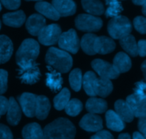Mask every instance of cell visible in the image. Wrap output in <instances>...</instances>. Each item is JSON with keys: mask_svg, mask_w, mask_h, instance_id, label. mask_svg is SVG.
I'll return each mask as SVG.
<instances>
[{"mask_svg": "<svg viewBox=\"0 0 146 139\" xmlns=\"http://www.w3.org/2000/svg\"><path fill=\"white\" fill-rule=\"evenodd\" d=\"M44 139H74L76 128L68 119L59 118L44 128Z\"/></svg>", "mask_w": 146, "mask_h": 139, "instance_id": "6da1fadb", "label": "cell"}, {"mask_svg": "<svg viewBox=\"0 0 146 139\" xmlns=\"http://www.w3.org/2000/svg\"><path fill=\"white\" fill-rule=\"evenodd\" d=\"M46 63L59 73H67L73 65L71 56L64 50L55 47L48 49L45 58Z\"/></svg>", "mask_w": 146, "mask_h": 139, "instance_id": "7a4b0ae2", "label": "cell"}, {"mask_svg": "<svg viewBox=\"0 0 146 139\" xmlns=\"http://www.w3.org/2000/svg\"><path fill=\"white\" fill-rule=\"evenodd\" d=\"M19 66L18 77L22 83L27 84H34L41 78L38 64L35 61H21L17 63Z\"/></svg>", "mask_w": 146, "mask_h": 139, "instance_id": "3957f363", "label": "cell"}, {"mask_svg": "<svg viewBox=\"0 0 146 139\" xmlns=\"http://www.w3.org/2000/svg\"><path fill=\"white\" fill-rule=\"evenodd\" d=\"M132 25L130 20L124 16H117L110 20L108 24V32L114 39H121L131 34Z\"/></svg>", "mask_w": 146, "mask_h": 139, "instance_id": "277c9868", "label": "cell"}, {"mask_svg": "<svg viewBox=\"0 0 146 139\" xmlns=\"http://www.w3.org/2000/svg\"><path fill=\"white\" fill-rule=\"evenodd\" d=\"M40 47L38 43L32 39L24 40L16 54L17 63L21 61H35L39 54Z\"/></svg>", "mask_w": 146, "mask_h": 139, "instance_id": "5b68a950", "label": "cell"}, {"mask_svg": "<svg viewBox=\"0 0 146 139\" xmlns=\"http://www.w3.org/2000/svg\"><path fill=\"white\" fill-rule=\"evenodd\" d=\"M75 25L78 29L83 31H98L103 27V21L96 16L81 14L76 18Z\"/></svg>", "mask_w": 146, "mask_h": 139, "instance_id": "8992f818", "label": "cell"}, {"mask_svg": "<svg viewBox=\"0 0 146 139\" xmlns=\"http://www.w3.org/2000/svg\"><path fill=\"white\" fill-rule=\"evenodd\" d=\"M58 44L60 48L64 51L76 54L79 49L80 40L76 31L71 29L68 31L61 33Z\"/></svg>", "mask_w": 146, "mask_h": 139, "instance_id": "52a82bcc", "label": "cell"}, {"mask_svg": "<svg viewBox=\"0 0 146 139\" xmlns=\"http://www.w3.org/2000/svg\"><path fill=\"white\" fill-rule=\"evenodd\" d=\"M61 34V29L59 25L52 24L46 26L38 34V41L45 46L54 45L58 42Z\"/></svg>", "mask_w": 146, "mask_h": 139, "instance_id": "ba28073f", "label": "cell"}, {"mask_svg": "<svg viewBox=\"0 0 146 139\" xmlns=\"http://www.w3.org/2000/svg\"><path fill=\"white\" fill-rule=\"evenodd\" d=\"M91 67L101 78L110 80L115 79L120 75V74H118L115 69L113 64L104 60L99 59L94 60L91 62Z\"/></svg>", "mask_w": 146, "mask_h": 139, "instance_id": "9c48e42d", "label": "cell"}, {"mask_svg": "<svg viewBox=\"0 0 146 139\" xmlns=\"http://www.w3.org/2000/svg\"><path fill=\"white\" fill-rule=\"evenodd\" d=\"M37 96L31 93H23L18 96V101L23 112L26 116H35L36 104Z\"/></svg>", "mask_w": 146, "mask_h": 139, "instance_id": "30bf717a", "label": "cell"}, {"mask_svg": "<svg viewBox=\"0 0 146 139\" xmlns=\"http://www.w3.org/2000/svg\"><path fill=\"white\" fill-rule=\"evenodd\" d=\"M79 126L86 131L98 132L103 128L102 118L96 114H88L81 118Z\"/></svg>", "mask_w": 146, "mask_h": 139, "instance_id": "8fae6325", "label": "cell"}, {"mask_svg": "<svg viewBox=\"0 0 146 139\" xmlns=\"http://www.w3.org/2000/svg\"><path fill=\"white\" fill-rule=\"evenodd\" d=\"M126 103L129 106L134 116L140 118L146 114V98H143L133 94L127 97Z\"/></svg>", "mask_w": 146, "mask_h": 139, "instance_id": "7c38bea8", "label": "cell"}, {"mask_svg": "<svg viewBox=\"0 0 146 139\" xmlns=\"http://www.w3.org/2000/svg\"><path fill=\"white\" fill-rule=\"evenodd\" d=\"M46 27V19L42 15L34 14L30 16L26 22V28L30 34L38 36L41 30Z\"/></svg>", "mask_w": 146, "mask_h": 139, "instance_id": "4fadbf2b", "label": "cell"}, {"mask_svg": "<svg viewBox=\"0 0 146 139\" xmlns=\"http://www.w3.org/2000/svg\"><path fill=\"white\" fill-rule=\"evenodd\" d=\"M52 5L60 17L74 15L76 11V4L73 0H52Z\"/></svg>", "mask_w": 146, "mask_h": 139, "instance_id": "5bb4252c", "label": "cell"}, {"mask_svg": "<svg viewBox=\"0 0 146 139\" xmlns=\"http://www.w3.org/2000/svg\"><path fill=\"white\" fill-rule=\"evenodd\" d=\"M63 78L61 73L48 67V71L46 73V85L54 92L60 91L63 86Z\"/></svg>", "mask_w": 146, "mask_h": 139, "instance_id": "9a60e30c", "label": "cell"}, {"mask_svg": "<svg viewBox=\"0 0 146 139\" xmlns=\"http://www.w3.org/2000/svg\"><path fill=\"white\" fill-rule=\"evenodd\" d=\"M115 49V43L112 39L105 36L97 37L95 42L96 54H109L113 51Z\"/></svg>", "mask_w": 146, "mask_h": 139, "instance_id": "2e32d148", "label": "cell"}, {"mask_svg": "<svg viewBox=\"0 0 146 139\" xmlns=\"http://www.w3.org/2000/svg\"><path fill=\"white\" fill-rule=\"evenodd\" d=\"M9 108L7 112V120L11 126H17L21 118V111L18 103L13 97L9 99Z\"/></svg>", "mask_w": 146, "mask_h": 139, "instance_id": "e0dca14e", "label": "cell"}, {"mask_svg": "<svg viewBox=\"0 0 146 139\" xmlns=\"http://www.w3.org/2000/svg\"><path fill=\"white\" fill-rule=\"evenodd\" d=\"M14 51L11 40L5 35H0V64L7 62Z\"/></svg>", "mask_w": 146, "mask_h": 139, "instance_id": "ac0fdd59", "label": "cell"}, {"mask_svg": "<svg viewBox=\"0 0 146 139\" xmlns=\"http://www.w3.org/2000/svg\"><path fill=\"white\" fill-rule=\"evenodd\" d=\"M3 22L4 24L11 27H21L26 20V15L22 10L7 13L3 15Z\"/></svg>", "mask_w": 146, "mask_h": 139, "instance_id": "d6986e66", "label": "cell"}, {"mask_svg": "<svg viewBox=\"0 0 146 139\" xmlns=\"http://www.w3.org/2000/svg\"><path fill=\"white\" fill-rule=\"evenodd\" d=\"M113 66L118 74H121L129 71L132 63L128 54L124 52H119L114 57Z\"/></svg>", "mask_w": 146, "mask_h": 139, "instance_id": "ffe728a7", "label": "cell"}, {"mask_svg": "<svg viewBox=\"0 0 146 139\" xmlns=\"http://www.w3.org/2000/svg\"><path fill=\"white\" fill-rule=\"evenodd\" d=\"M35 9L43 17H46L51 20L57 21L59 19L60 15L54 6L46 1H38L35 4Z\"/></svg>", "mask_w": 146, "mask_h": 139, "instance_id": "44dd1931", "label": "cell"}, {"mask_svg": "<svg viewBox=\"0 0 146 139\" xmlns=\"http://www.w3.org/2000/svg\"><path fill=\"white\" fill-rule=\"evenodd\" d=\"M51 109V104L45 96H37L36 104L35 116L39 120H44L48 116Z\"/></svg>", "mask_w": 146, "mask_h": 139, "instance_id": "7402d4cb", "label": "cell"}, {"mask_svg": "<svg viewBox=\"0 0 146 139\" xmlns=\"http://www.w3.org/2000/svg\"><path fill=\"white\" fill-rule=\"evenodd\" d=\"M106 126L114 131H121L125 128V123L114 111L108 110L106 113Z\"/></svg>", "mask_w": 146, "mask_h": 139, "instance_id": "603a6c76", "label": "cell"}, {"mask_svg": "<svg viewBox=\"0 0 146 139\" xmlns=\"http://www.w3.org/2000/svg\"><path fill=\"white\" fill-rule=\"evenodd\" d=\"M24 139H44V131L36 123H31L24 127L22 130Z\"/></svg>", "mask_w": 146, "mask_h": 139, "instance_id": "cb8c5ba5", "label": "cell"}, {"mask_svg": "<svg viewBox=\"0 0 146 139\" xmlns=\"http://www.w3.org/2000/svg\"><path fill=\"white\" fill-rule=\"evenodd\" d=\"M108 104L102 98L91 97L86 104V108L90 114H102L107 110Z\"/></svg>", "mask_w": 146, "mask_h": 139, "instance_id": "d4e9b609", "label": "cell"}, {"mask_svg": "<svg viewBox=\"0 0 146 139\" xmlns=\"http://www.w3.org/2000/svg\"><path fill=\"white\" fill-rule=\"evenodd\" d=\"M113 89V86L110 79L97 78L95 83V94L101 97H107Z\"/></svg>", "mask_w": 146, "mask_h": 139, "instance_id": "484cf974", "label": "cell"}, {"mask_svg": "<svg viewBox=\"0 0 146 139\" xmlns=\"http://www.w3.org/2000/svg\"><path fill=\"white\" fill-rule=\"evenodd\" d=\"M115 112L123 121L131 122L133 120L134 115L126 101L118 100L115 103Z\"/></svg>", "mask_w": 146, "mask_h": 139, "instance_id": "4316f807", "label": "cell"}, {"mask_svg": "<svg viewBox=\"0 0 146 139\" xmlns=\"http://www.w3.org/2000/svg\"><path fill=\"white\" fill-rule=\"evenodd\" d=\"M84 9L91 15L99 16L105 11L104 4L100 0H81Z\"/></svg>", "mask_w": 146, "mask_h": 139, "instance_id": "83f0119b", "label": "cell"}, {"mask_svg": "<svg viewBox=\"0 0 146 139\" xmlns=\"http://www.w3.org/2000/svg\"><path fill=\"white\" fill-rule=\"evenodd\" d=\"M121 47L133 57L138 55V46L133 36L128 34L120 39Z\"/></svg>", "mask_w": 146, "mask_h": 139, "instance_id": "f1b7e54d", "label": "cell"}, {"mask_svg": "<svg viewBox=\"0 0 146 139\" xmlns=\"http://www.w3.org/2000/svg\"><path fill=\"white\" fill-rule=\"evenodd\" d=\"M97 36L94 34H86L83 36L80 42V46L82 48L83 51L88 55H94L95 51V42Z\"/></svg>", "mask_w": 146, "mask_h": 139, "instance_id": "f546056e", "label": "cell"}, {"mask_svg": "<svg viewBox=\"0 0 146 139\" xmlns=\"http://www.w3.org/2000/svg\"><path fill=\"white\" fill-rule=\"evenodd\" d=\"M97 76L93 71H88L83 78V86L87 95L91 97L96 96L95 94V83Z\"/></svg>", "mask_w": 146, "mask_h": 139, "instance_id": "4dcf8cb0", "label": "cell"}, {"mask_svg": "<svg viewBox=\"0 0 146 139\" xmlns=\"http://www.w3.org/2000/svg\"><path fill=\"white\" fill-rule=\"evenodd\" d=\"M71 93L69 90L66 88H64L57 94L54 98V107L58 111H61L65 108L66 106L70 101Z\"/></svg>", "mask_w": 146, "mask_h": 139, "instance_id": "1f68e13d", "label": "cell"}, {"mask_svg": "<svg viewBox=\"0 0 146 139\" xmlns=\"http://www.w3.org/2000/svg\"><path fill=\"white\" fill-rule=\"evenodd\" d=\"M106 4L108 6L105 11L106 17H113L119 16V14L123 11V7L118 0H106Z\"/></svg>", "mask_w": 146, "mask_h": 139, "instance_id": "d6a6232c", "label": "cell"}, {"mask_svg": "<svg viewBox=\"0 0 146 139\" xmlns=\"http://www.w3.org/2000/svg\"><path fill=\"white\" fill-rule=\"evenodd\" d=\"M69 83L71 87L75 91L81 90L83 83L82 72L79 69H75L69 74Z\"/></svg>", "mask_w": 146, "mask_h": 139, "instance_id": "836d02e7", "label": "cell"}, {"mask_svg": "<svg viewBox=\"0 0 146 139\" xmlns=\"http://www.w3.org/2000/svg\"><path fill=\"white\" fill-rule=\"evenodd\" d=\"M83 109V104L77 98L70 100L65 107V111L68 115L71 116H76Z\"/></svg>", "mask_w": 146, "mask_h": 139, "instance_id": "e575fe53", "label": "cell"}, {"mask_svg": "<svg viewBox=\"0 0 146 139\" xmlns=\"http://www.w3.org/2000/svg\"><path fill=\"white\" fill-rule=\"evenodd\" d=\"M133 25L135 29L141 34H146V18L137 17L133 20Z\"/></svg>", "mask_w": 146, "mask_h": 139, "instance_id": "d590c367", "label": "cell"}, {"mask_svg": "<svg viewBox=\"0 0 146 139\" xmlns=\"http://www.w3.org/2000/svg\"><path fill=\"white\" fill-rule=\"evenodd\" d=\"M8 72L4 69H0V95L4 94L7 90Z\"/></svg>", "mask_w": 146, "mask_h": 139, "instance_id": "8d00e7d4", "label": "cell"}, {"mask_svg": "<svg viewBox=\"0 0 146 139\" xmlns=\"http://www.w3.org/2000/svg\"><path fill=\"white\" fill-rule=\"evenodd\" d=\"M134 91L136 95L143 98H146V82L144 81H139L135 84Z\"/></svg>", "mask_w": 146, "mask_h": 139, "instance_id": "74e56055", "label": "cell"}, {"mask_svg": "<svg viewBox=\"0 0 146 139\" xmlns=\"http://www.w3.org/2000/svg\"><path fill=\"white\" fill-rule=\"evenodd\" d=\"M3 6L7 9L14 10L18 9L21 5V0H0Z\"/></svg>", "mask_w": 146, "mask_h": 139, "instance_id": "f35d334b", "label": "cell"}, {"mask_svg": "<svg viewBox=\"0 0 146 139\" xmlns=\"http://www.w3.org/2000/svg\"><path fill=\"white\" fill-rule=\"evenodd\" d=\"M0 139H13V135L8 126L0 124Z\"/></svg>", "mask_w": 146, "mask_h": 139, "instance_id": "ab89813d", "label": "cell"}, {"mask_svg": "<svg viewBox=\"0 0 146 139\" xmlns=\"http://www.w3.org/2000/svg\"><path fill=\"white\" fill-rule=\"evenodd\" d=\"M9 100L6 97L0 95V116L7 114L9 108Z\"/></svg>", "mask_w": 146, "mask_h": 139, "instance_id": "60d3db41", "label": "cell"}, {"mask_svg": "<svg viewBox=\"0 0 146 139\" xmlns=\"http://www.w3.org/2000/svg\"><path fill=\"white\" fill-rule=\"evenodd\" d=\"M138 129L143 136L146 134V114L140 117L138 121Z\"/></svg>", "mask_w": 146, "mask_h": 139, "instance_id": "b9f144b4", "label": "cell"}, {"mask_svg": "<svg viewBox=\"0 0 146 139\" xmlns=\"http://www.w3.org/2000/svg\"><path fill=\"white\" fill-rule=\"evenodd\" d=\"M138 46V54L141 57L146 56V40H140L137 44Z\"/></svg>", "mask_w": 146, "mask_h": 139, "instance_id": "7bdbcfd3", "label": "cell"}, {"mask_svg": "<svg viewBox=\"0 0 146 139\" xmlns=\"http://www.w3.org/2000/svg\"><path fill=\"white\" fill-rule=\"evenodd\" d=\"M96 135L100 139H114L112 134L109 131H105V130H101L98 131Z\"/></svg>", "mask_w": 146, "mask_h": 139, "instance_id": "ee69618b", "label": "cell"}, {"mask_svg": "<svg viewBox=\"0 0 146 139\" xmlns=\"http://www.w3.org/2000/svg\"><path fill=\"white\" fill-rule=\"evenodd\" d=\"M133 139H145V137L139 132H135L133 136Z\"/></svg>", "mask_w": 146, "mask_h": 139, "instance_id": "f6af8a7d", "label": "cell"}, {"mask_svg": "<svg viewBox=\"0 0 146 139\" xmlns=\"http://www.w3.org/2000/svg\"><path fill=\"white\" fill-rule=\"evenodd\" d=\"M133 2L136 5H144L146 4V0H133Z\"/></svg>", "mask_w": 146, "mask_h": 139, "instance_id": "bcb514c9", "label": "cell"}, {"mask_svg": "<svg viewBox=\"0 0 146 139\" xmlns=\"http://www.w3.org/2000/svg\"><path fill=\"white\" fill-rule=\"evenodd\" d=\"M118 139H131V138L128 134H122L119 135Z\"/></svg>", "mask_w": 146, "mask_h": 139, "instance_id": "7dc6e473", "label": "cell"}, {"mask_svg": "<svg viewBox=\"0 0 146 139\" xmlns=\"http://www.w3.org/2000/svg\"><path fill=\"white\" fill-rule=\"evenodd\" d=\"M141 69H142L144 77H145V78L146 80V60L144 61L142 65H141Z\"/></svg>", "mask_w": 146, "mask_h": 139, "instance_id": "c3c4849f", "label": "cell"}, {"mask_svg": "<svg viewBox=\"0 0 146 139\" xmlns=\"http://www.w3.org/2000/svg\"><path fill=\"white\" fill-rule=\"evenodd\" d=\"M142 11L144 15L146 16V4L143 5V9H142Z\"/></svg>", "mask_w": 146, "mask_h": 139, "instance_id": "681fc988", "label": "cell"}, {"mask_svg": "<svg viewBox=\"0 0 146 139\" xmlns=\"http://www.w3.org/2000/svg\"><path fill=\"white\" fill-rule=\"evenodd\" d=\"M91 139H100V138H98V136H97L96 134V135L93 136L91 137Z\"/></svg>", "mask_w": 146, "mask_h": 139, "instance_id": "f907efd6", "label": "cell"}, {"mask_svg": "<svg viewBox=\"0 0 146 139\" xmlns=\"http://www.w3.org/2000/svg\"><path fill=\"white\" fill-rule=\"evenodd\" d=\"M26 1H41L42 0H26Z\"/></svg>", "mask_w": 146, "mask_h": 139, "instance_id": "816d5d0a", "label": "cell"}, {"mask_svg": "<svg viewBox=\"0 0 146 139\" xmlns=\"http://www.w3.org/2000/svg\"><path fill=\"white\" fill-rule=\"evenodd\" d=\"M1 2H0V11H1Z\"/></svg>", "mask_w": 146, "mask_h": 139, "instance_id": "f5cc1de1", "label": "cell"}, {"mask_svg": "<svg viewBox=\"0 0 146 139\" xmlns=\"http://www.w3.org/2000/svg\"><path fill=\"white\" fill-rule=\"evenodd\" d=\"M1 21H0V29H1Z\"/></svg>", "mask_w": 146, "mask_h": 139, "instance_id": "db71d44e", "label": "cell"}, {"mask_svg": "<svg viewBox=\"0 0 146 139\" xmlns=\"http://www.w3.org/2000/svg\"><path fill=\"white\" fill-rule=\"evenodd\" d=\"M144 136V137H145V138L146 139V134H145V135H144V136Z\"/></svg>", "mask_w": 146, "mask_h": 139, "instance_id": "11a10c76", "label": "cell"}]
</instances>
